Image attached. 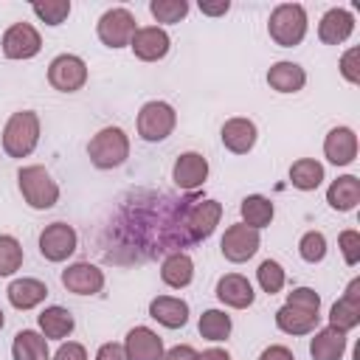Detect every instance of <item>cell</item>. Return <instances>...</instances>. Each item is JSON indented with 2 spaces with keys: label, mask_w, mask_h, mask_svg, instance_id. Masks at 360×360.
Masks as SVG:
<instances>
[{
  "label": "cell",
  "mask_w": 360,
  "mask_h": 360,
  "mask_svg": "<svg viewBox=\"0 0 360 360\" xmlns=\"http://www.w3.org/2000/svg\"><path fill=\"white\" fill-rule=\"evenodd\" d=\"M321 321V295L312 287H295L276 312V326L287 335H309Z\"/></svg>",
  "instance_id": "obj_1"
},
{
  "label": "cell",
  "mask_w": 360,
  "mask_h": 360,
  "mask_svg": "<svg viewBox=\"0 0 360 360\" xmlns=\"http://www.w3.org/2000/svg\"><path fill=\"white\" fill-rule=\"evenodd\" d=\"M39 143V115L34 110L14 112L3 127V149L8 158H28Z\"/></svg>",
  "instance_id": "obj_2"
},
{
  "label": "cell",
  "mask_w": 360,
  "mask_h": 360,
  "mask_svg": "<svg viewBox=\"0 0 360 360\" xmlns=\"http://www.w3.org/2000/svg\"><path fill=\"white\" fill-rule=\"evenodd\" d=\"M270 39L281 48H295L307 37V11L298 3H281L267 20Z\"/></svg>",
  "instance_id": "obj_3"
},
{
  "label": "cell",
  "mask_w": 360,
  "mask_h": 360,
  "mask_svg": "<svg viewBox=\"0 0 360 360\" xmlns=\"http://www.w3.org/2000/svg\"><path fill=\"white\" fill-rule=\"evenodd\" d=\"M87 155L96 169H115L129 158V138L121 127H104L90 138Z\"/></svg>",
  "instance_id": "obj_4"
},
{
  "label": "cell",
  "mask_w": 360,
  "mask_h": 360,
  "mask_svg": "<svg viewBox=\"0 0 360 360\" xmlns=\"http://www.w3.org/2000/svg\"><path fill=\"white\" fill-rule=\"evenodd\" d=\"M17 183H20V194L22 200L37 208V211H45V208H53L56 200H59V186L56 180L48 174L45 166H22L17 172Z\"/></svg>",
  "instance_id": "obj_5"
},
{
  "label": "cell",
  "mask_w": 360,
  "mask_h": 360,
  "mask_svg": "<svg viewBox=\"0 0 360 360\" xmlns=\"http://www.w3.org/2000/svg\"><path fill=\"white\" fill-rule=\"evenodd\" d=\"M177 124V112L166 101H146L138 112V135L149 143L166 141Z\"/></svg>",
  "instance_id": "obj_6"
},
{
  "label": "cell",
  "mask_w": 360,
  "mask_h": 360,
  "mask_svg": "<svg viewBox=\"0 0 360 360\" xmlns=\"http://www.w3.org/2000/svg\"><path fill=\"white\" fill-rule=\"evenodd\" d=\"M96 31H98V39H101L107 48H124V45L132 42L138 25H135L132 11L118 6V8H110V11H104V14L98 17Z\"/></svg>",
  "instance_id": "obj_7"
},
{
  "label": "cell",
  "mask_w": 360,
  "mask_h": 360,
  "mask_svg": "<svg viewBox=\"0 0 360 360\" xmlns=\"http://www.w3.org/2000/svg\"><path fill=\"white\" fill-rule=\"evenodd\" d=\"M48 82L59 93H76V90H82L84 82H87V65H84V59L76 56V53H59L48 65Z\"/></svg>",
  "instance_id": "obj_8"
},
{
  "label": "cell",
  "mask_w": 360,
  "mask_h": 360,
  "mask_svg": "<svg viewBox=\"0 0 360 360\" xmlns=\"http://www.w3.org/2000/svg\"><path fill=\"white\" fill-rule=\"evenodd\" d=\"M259 245H262L259 231H256V228H248L245 222H236V225H231V228L225 231V236H222V242H219V250H222V256H225L228 262L239 264V262H248V259L259 250Z\"/></svg>",
  "instance_id": "obj_9"
},
{
  "label": "cell",
  "mask_w": 360,
  "mask_h": 360,
  "mask_svg": "<svg viewBox=\"0 0 360 360\" xmlns=\"http://www.w3.org/2000/svg\"><path fill=\"white\" fill-rule=\"evenodd\" d=\"M76 231L68 222H51L42 233H39V253L48 262H65L73 250H76Z\"/></svg>",
  "instance_id": "obj_10"
},
{
  "label": "cell",
  "mask_w": 360,
  "mask_h": 360,
  "mask_svg": "<svg viewBox=\"0 0 360 360\" xmlns=\"http://www.w3.org/2000/svg\"><path fill=\"white\" fill-rule=\"evenodd\" d=\"M0 45H3V53L8 59H31L39 53L42 37L31 22H14L11 28H6Z\"/></svg>",
  "instance_id": "obj_11"
},
{
  "label": "cell",
  "mask_w": 360,
  "mask_h": 360,
  "mask_svg": "<svg viewBox=\"0 0 360 360\" xmlns=\"http://www.w3.org/2000/svg\"><path fill=\"white\" fill-rule=\"evenodd\" d=\"M219 217H222V205L217 200H191V205L186 208V231H188V239L197 242V239L211 236L214 228L219 225Z\"/></svg>",
  "instance_id": "obj_12"
},
{
  "label": "cell",
  "mask_w": 360,
  "mask_h": 360,
  "mask_svg": "<svg viewBox=\"0 0 360 360\" xmlns=\"http://www.w3.org/2000/svg\"><path fill=\"white\" fill-rule=\"evenodd\" d=\"M62 284L68 292L76 295H96L104 287V273L90 262H76L62 270Z\"/></svg>",
  "instance_id": "obj_13"
},
{
  "label": "cell",
  "mask_w": 360,
  "mask_h": 360,
  "mask_svg": "<svg viewBox=\"0 0 360 360\" xmlns=\"http://www.w3.org/2000/svg\"><path fill=\"white\" fill-rule=\"evenodd\" d=\"M172 180H174V186L183 188V191H197V188L208 180V160H205L200 152H183V155L174 160Z\"/></svg>",
  "instance_id": "obj_14"
},
{
  "label": "cell",
  "mask_w": 360,
  "mask_h": 360,
  "mask_svg": "<svg viewBox=\"0 0 360 360\" xmlns=\"http://www.w3.org/2000/svg\"><path fill=\"white\" fill-rule=\"evenodd\" d=\"M169 45H172L169 34H166L163 28H158V25H143V28H138L135 37H132V42H129L132 53H135L141 62H158V59H163V56L169 53Z\"/></svg>",
  "instance_id": "obj_15"
},
{
  "label": "cell",
  "mask_w": 360,
  "mask_h": 360,
  "mask_svg": "<svg viewBox=\"0 0 360 360\" xmlns=\"http://www.w3.org/2000/svg\"><path fill=\"white\" fill-rule=\"evenodd\" d=\"M124 354L127 360H163V340L149 326H135L127 332Z\"/></svg>",
  "instance_id": "obj_16"
},
{
  "label": "cell",
  "mask_w": 360,
  "mask_h": 360,
  "mask_svg": "<svg viewBox=\"0 0 360 360\" xmlns=\"http://www.w3.org/2000/svg\"><path fill=\"white\" fill-rule=\"evenodd\" d=\"M323 155L335 166H349L357 158V135L352 127H335L323 138Z\"/></svg>",
  "instance_id": "obj_17"
},
{
  "label": "cell",
  "mask_w": 360,
  "mask_h": 360,
  "mask_svg": "<svg viewBox=\"0 0 360 360\" xmlns=\"http://www.w3.org/2000/svg\"><path fill=\"white\" fill-rule=\"evenodd\" d=\"M352 31H354V17L346 8H329L318 22V39L323 45H340L352 37Z\"/></svg>",
  "instance_id": "obj_18"
},
{
  "label": "cell",
  "mask_w": 360,
  "mask_h": 360,
  "mask_svg": "<svg viewBox=\"0 0 360 360\" xmlns=\"http://www.w3.org/2000/svg\"><path fill=\"white\" fill-rule=\"evenodd\" d=\"M256 124L250 118H228L222 124V143L233 155H248L256 146Z\"/></svg>",
  "instance_id": "obj_19"
},
{
  "label": "cell",
  "mask_w": 360,
  "mask_h": 360,
  "mask_svg": "<svg viewBox=\"0 0 360 360\" xmlns=\"http://www.w3.org/2000/svg\"><path fill=\"white\" fill-rule=\"evenodd\" d=\"M217 298L225 304V307H233V309H245L253 304L256 292H253V284L239 276V273H228L217 281Z\"/></svg>",
  "instance_id": "obj_20"
},
{
  "label": "cell",
  "mask_w": 360,
  "mask_h": 360,
  "mask_svg": "<svg viewBox=\"0 0 360 360\" xmlns=\"http://www.w3.org/2000/svg\"><path fill=\"white\" fill-rule=\"evenodd\" d=\"M149 315L166 329H180L188 321V304L174 295H158L149 301Z\"/></svg>",
  "instance_id": "obj_21"
},
{
  "label": "cell",
  "mask_w": 360,
  "mask_h": 360,
  "mask_svg": "<svg viewBox=\"0 0 360 360\" xmlns=\"http://www.w3.org/2000/svg\"><path fill=\"white\" fill-rule=\"evenodd\" d=\"M346 352V332L335 329V326H323L315 332V338L309 340V354L312 360H340Z\"/></svg>",
  "instance_id": "obj_22"
},
{
  "label": "cell",
  "mask_w": 360,
  "mask_h": 360,
  "mask_svg": "<svg viewBox=\"0 0 360 360\" xmlns=\"http://www.w3.org/2000/svg\"><path fill=\"white\" fill-rule=\"evenodd\" d=\"M160 278H163V284H169L174 290L188 287L191 278H194V262H191V256L183 253V250L169 253L163 259V264H160Z\"/></svg>",
  "instance_id": "obj_23"
},
{
  "label": "cell",
  "mask_w": 360,
  "mask_h": 360,
  "mask_svg": "<svg viewBox=\"0 0 360 360\" xmlns=\"http://www.w3.org/2000/svg\"><path fill=\"white\" fill-rule=\"evenodd\" d=\"M6 295H8L11 307H17V309H34V307H39L45 301L48 287L39 278H14L8 284V290H6Z\"/></svg>",
  "instance_id": "obj_24"
},
{
  "label": "cell",
  "mask_w": 360,
  "mask_h": 360,
  "mask_svg": "<svg viewBox=\"0 0 360 360\" xmlns=\"http://www.w3.org/2000/svg\"><path fill=\"white\" fill-rule=\"evenodd\" d=\"M267 84L276 90V93H298L304 84H307V73L301 65L295 62H276L270 70H267Z\"/></svg>",
  "instance_id": "obj_25"
},
{
  "label": "cell",
  "mask_w": 360,
  "mask_h": 360,
  "mask_svg": "<svg viewBox=\"0 0 360 360\" xmlns=\"http://www.w3.org/2000/svg\"><path fill=\"white\" fill-rule=\"evenodd\" d=\"M326 202L335 211H352V208H357V202H360V180L354 174H343V177L332 180L329 188H326Z\"/></svg>",
  "instance_id": "obj_26"
},
{
  "label": "cell",
  "mask_w": 360,
  "mask_h": 360,
  "mask_svg": "<svg viewBox=\"0 0 360 360\" xmlns=\"http://www.w3.org/2000/svg\"><path fill=\"white\" fill-rule=\"evenodd\" d=\"M37 323H39L45 340H48V338H51V340H62V338H68V335L73 332V326H76L73 315H70L65 307H45V309L37 315Z\"/></svg>",
  "instance_id": "obj_27"
},
{
  "label": "cell",
  "mask_w": 360,
  "mask_h": 360,
  "mask_svg": "<svg viewBox=\"0 0 360 360\" xmlns=\"http://www.w3.org/2000/svg\"><path fill=\"white\" fill-rule=\"evenodd\" d=\"M239 214H242V222H245L248 228L262 231V228H267V225L273 222L276 208H273V202H270L264 194H250V197L242 200Z\"/></svg>",
  "instance_id": "obj_28"
},
{
  "label": "cell",
  "mask_w": 360,
  "mask_h": 360,
  "mask_svg": "<svg viewBox=\"0 0 360 360\" xmlns=\"http://www.w3.org/2000/svg\"><path fill=\"white\" fill-rule=\"evenodd\" d=\"M11 354H14V360H48L51 357L45 335H39L34 329H22V332L14 335Z\"/></svg>",
  "instance_id": "obj_29"
},
{
  "label": "cell",
  "mask_w": 360,
  "mask_h": 360,
  "mask_svg": "<svg viewBox=\"0 0 360 360\" xmlns=\"http://www.w3.org/2000/svg\"><path fill=\"white\" fill-rule=\"evenodd\" d=\"M290 183L301 191H315L323 183V166L315 158H301L290 166Z\"/></svg>",
  "instance_id": "obj_30"
},
{
  "label": "cell",
  "mask_w": 360,
  "mask_h": 360,
  "mask_svg": "<svg viewBox=\"0 0 360 360\" xmlns=\"http://www.w3.org/2000/svg\"><path fill=\"white\" fill-rule=\"evenodd\" d=\"M197 329H200V335L205 340H214V343L217 340H225L231 335V315H225L222 309H205L200 315Z\"/></svg>",
  "instance_id": "obj_31"
},
{
  "label": "cell",
  "mask_w": 360,
  "mask_h": 360,
  "mask_svg": "<svg viewBox=\"0 0 360 360\" xmlns=\"http://www.w3.org/2000/svg\"><path fill=\"white\" fill-rule=\"evenodd\" d=\"M360 323V304L357 301H349V298H340L332 304L329 309V326L340 329V332H349Z\"/></svg>",
  "instance_id": "obj_32"
},
{
  "label": "cell",
  "mask_w": 360,
  "mask_h": 360,
  "mask_svg": "<svg viewBox=\"0 0 360 360\" xmlns=\"http://www.w3.org/2000/svg\"><path fill=\"white\" fill-rule=\"evenodd\" d=\"M256 278H259V287H262L267 295H276V292H281V287H284V281H287V273H284V267H281L278 262L264 259V262L259 264V270H256Z\"/></svg>",
  "instance_id": "obj_33"
},
{
  "label": "cell",
  "mask_w": 360,
  "mask_h": 360,
  "mask_svg": "<svg viewBox=\"0 0 360 360\" xmlns=\"http://www.w3.org/2000/svg\"><path fill=\"white\" fill-rule=\"evenodd\" d=\"M22 267V248L14 236L8 233H0V278L3 276H11Z\"/></svg>",
  "instance_id": "obj_34"
},
{
  "label": "cell",
  "mask_w": 360,
  "mask_h": 360,
  "mask_svg": "<svg viewBox=\"0 0 360 360\" xmlns=\"http://www.w3.org/2000/svg\"><path fill=\"white\" fill-rule=\"evenodd\" d=\"M31 8L45 25H62L70 14V0H45V3H34Z\"/></svg>",
  "instance_id": "obj_35"
},
{
  "label": "cell",
  "mask_w": 360,
  "mask_h": 360,
  "mask_svg": "<svg viewBox=\"0 0 360 360\" xmlns=\"http://www.w3.org/2000/svg\"><path fill=\"white\" fill-rule=\"evenodd\" d=\"M149 11L158 22H180L188 14V3L186 0H152Z\"/></svg>",
  "instance_id": "obj_36"
},
{
  "label": "cell",
  "mask_w": 360,
  "mask_h": 360,
  "mask_svg": "<svg viewBox=\"0 0 360 360\" xmlns=\"http://www.w3.org/2000/svg\"><path fill=\"white\" fill-rule=\"evenodd\" d=\"M298 253H301L304 262L318 264V262L326 256V236H323L321 231H307V233L301 236V242H298Z\"/></svg>",
  "instance_id": "obj_37"
},
{
  "label": "cell",
  "mask_w": 360,
  "mask_h": 360,
  "mask_svg": "<svg viewBox=\"0 0 360 360\" xmlns=\"http://www.w3.org/2000/svg\"><path fill=\"white\" fill-rule=\"evenodd\" d=\"M338 248H340V253H343V259H346V264H357L360 262V233L357 231H343L340 236H338Z\"/></svg>",
  "instance_id": "obj_38"
},
{
  "label": "cell",
  "mask_w": 360,
  "mask_h": 360,
  "mask_svg": "<svg viewBox=\"0 0 360 360\" xmlns=\"http://www.w3.org/2000/svg\"><path fill=\"white\" fill-rule=\"evenodd\" d=\"M340 73L346 82L357 84L360 82V48H349L343 56H340Z\"/></svg>",
  "instance_id": "obj_39"
},
{
  "label": "cell",
  "mask_w": 360,
  "mask_h": 360,
  "mask_svg": "<svg viewBox=\"0 0 360 360\" xmlns=\"http://www.w3.org/2000/svg\"><path fill=\"white\" fill-rule=\"evenodd\" d=\"M53 360H87V352H84V346H82V343L68 340V343H62V346L56 349Z\"/></svg>",
  "instance_id": "obj_40"
},
{
  "label": "cell",
  "mask_w": 360,
  "mask_h": 360,
  "mask_svg": "<svg viewBox=\"0 0 360 360\" xmlns=\"http://www.w3.org/2000/svg\"><path fill=\"white\" fill-rule=\"evenodd\" d=\"M96 360H127V354L121 343H101V349L96 352Z\"/></svg>",
  "instance_id": "obj_41"
},
{
  "label": "cell",
  "mask_w": 360,
  "mask_h": 360,
  "mask_svg": "<svg viewBox=\"0 0 360 360\" xmlns=\"http://www.w3.org/2000/svg\"><path fill=\"white\" fill-rule=\"evenodd\" d=\"M259 360H295V354H292L287 346L276 343V346H267V349L259 354Z\"/></svg>",
  "instance_id": "obj_42"
},
{
  "label": "cell",
  "mask_w": 360,
  "mask_h": 360,
  "mask_svg": "<svg viewBox=\"0 0 360 360\" xmlns=\"http://www.w3.org/2000/svg\"><path fill=\"white\" fill-rule=\"evenodd\" d=\"M163 360H197V352L191 346H172L169 352H163Z\"/></svg>",
  "instance_id": "obj_43"
},
{
  "label": "cell",
  "mask_w": 360,
  "mask_h": 360,
  "mask_svg": "<svg viewBox=\"0 0 360 360\" xmlns=\"http://www.w3.org/2000/svg\"><path fill=\"white\" fill-rule=\"evenodd\" d=\"M228 8H231L228 0H217V3H205V0H200V11L208 14V17H219V14H225Z\"/></svg>",
  "instance_id": "obj_44"
},
{
  "label": "cell",
  "mask_w": 360,
  "mask_h": 360,
  "mask_svg": "<svg viewBox=\"0 0 360 360\" xmlns=\"http://www.w3.org/2000/svg\"><path fill=\"white\" fill-rule=\"evenodd\" d=\"M197 360H231V354L225 349H205L202 354H197Z\"/></svg>",
  "instance_id": "obj_45"
},
{
  "label": "cell",
  "mask_w": 360,
  "mask_h": 360,
  "mask_svg": "<svg viewBox=\"0 0 360 360\" xmlns=\"http://www.w3.org/2000/svg\"><path fill=\"white\" fill-rule=\"evenodd\" d=\"M343 298H349V301H357V304H360V278H352V281H349V287H346Z\"/></svg>",
  "instance_id": "obj_46"
},
{
  "label": "cell",
  "mask_w": 360,
  "mask_h": 360,
  "mask_svg": "<svg viewBox=\"0 0 360 360\" xmlns=\"http://www.w3.org/2000/svg\"><path fill=\"white\" fill-rule=\"evenodd\" d=\"M3 323H6V315H3V309H0V329H3Z\"/></svg>",
  "instance_id": "obj_47"
}]
</instances>
